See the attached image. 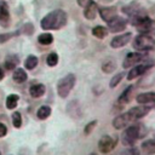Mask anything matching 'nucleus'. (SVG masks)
<instances>
[{
  "label": "nucleus",
  "instance_id": "nucleus-1",
  "mask_svg": "<svg viewBox=\"0 0 155 155\" xmlns=\"http://www.w3.org/2000/svg\"><path fill=\"white\" fill-rule=\"evenodd\" d=\"M150 109H151V107H147V105L131 108V109L127 110L126 113H124V114H121V115L114 117V120H113V126H114L116 130L124 128V127H126L128 124H131V122H133V121H136V120H138V119L145 116V115L150 111Z\"/></svg>",
  "mask_w": 155,
  "mask_h": 155
},
{
  "label": "nucleus",
  "instance_id": "nucleus-2",
  "mask_svg": "<svg viewBox=\"0 0 155 155\" xmlns=\"http://www.w3.org/2000/svg\"><path fill=\"white\" fill-rule=\"evenodd\" d=\"M67 23V13L63 10H56L50 13H47L42 19H41V28L45 30H51V29H61L64 27Z\"/></svg>",
  "mask_w": 155,
  "mask_h": 155
},
{
  "label": "nucleus",
  "instance_id": "nucleus-3",
  "mask_svg": "<svg viewBox=\"0 0 155 155\" xmlns=\"http://www.w3.org/2000/svg\"><path fill=\"white\" fill-rule=\"evenodd\" d=\"M144 136V128L142 124L128 126L121 134V142L124 145H133V143Z\"/></svg>",
  "mask_w": 155,
  "mask_h": 155
},
{
  "label": "nucleus",
  "instance_id": "nucleus-4",
  "mask_svg": "<svg viewBox=\"0 0 155 155\" xmlns=\"http://www.w3.org/2000/svg\"><path fill=\"white\" fill-rule=\"evenodd\" d=\"M154 45H155V31L154 30L151 31V29L144 34L138 35L133 41V47L139 51L150 50L154 47Z\"/></svg>",
  "mask_w": 155,
  "mask_h": 155
},
{
  "label": "nucleus",
  "instance_id": "nucleus-5",
  "mask_svg": "<svg viewBox=\"0 0 155 155\" xmlns=\"http://www.w3.org/2000/svg\"><path fill=\"white\" fill-rule=\"evenodd\" d=\"M75 85V75L74 74H68L64 78H62L58 84H57V93L61 98H67L68 94L70 93L71 88Z\"/></svg>",
  "mask_w": 155,
  "mask_h": 155
},
{
  "label": "nucleus",
  "instance_id": "nucleus-6",
  "mask_svg": "<svg viewBox=\"0 0 155 155\" xmlns=\"http://www.w3.org/2000/svg\"><path fill=\"white\" fill-rule=\"evenodd\" d=\"M116 143H117V138H113L110 136H103L98 142V150L102 154H108L115 148Z\"/></svg>",
  "mask_w": 155,
  "mask_h": 155
},
{
  "label": "nucleus",
  "instance_id": "nucleus-7",
  "mask_svg": "<svg viewBox=\"0 0 155 155\" xmlns=\"http://www.w3.org/2000/svg\"><path fill=\"white\" fill-rule=\"evenodd\" d=\"M133 88H134V86H130V87H127V88H126V90L120 94V97H119V98H117V101L115 102V107H116L117 109H121L124 105L128 104V103L132 101Z\"/></svg>",
  "mask_w": 155,
  "mask_h": 155
},
{
  "label": "nucleus",
  "instance_id": "nucleus-8",
  "mask_svg": "<svg viewBox=\"0 0 155 155\" xmlns=\"http://www.w3.org/2000/svg\"><path fill=\"white\" fill-rule=\"evenodd\" d=\"M108 27H109L110 31L117 33V31H121V30H124L126 28V21L122 17L115 16L110 21H108Z\"/></svg>",
  "mask_w": 155,
  "mask_h": 155
},
{
  "label": "nucleus",
  "instance_id": "nucleus-9",
  "mask_svg": "<svg viewBox=\"0 0 155 155\" xmlns=\"http://www.w3.org/2000/svg\"><path fill=\"white\" fill-rule=\"evenodd\" d=\"M142 59H143V54L142 53H139V52H131V53H128L126 56V58H125V61L122 63V67L125 69H127L130 67H133L136 63L140 62Z\"/></svg>",
  "mask_w": 155,
  "mask_h": 155
},
{
  "label": "nucleus",
  "instance_id": "nucleus-10",
  "mask_svg": "<svg viewBox=\"0 0 155 155\" xmlns=\"http://www.w3.org/2000/svg\"><path fill=\"white\" fill-rule=\"evenodd\" d=\"M131 39H132V34H131V33H126V34H122V35H117V36H115V38L111 40L110 46L114 47V48L122 47V46H125Z\"/></svg>",
  "mask_w": 155,
  "mask_h": 155
},
{
  "label": "nucleus",
  "instance_id": "nucleus-11",
  "mask_svg": "<svg viewBox=\"0 0 155 155\" xmlns=\"http://www.w3.org/2000/svg\"><path fill=\"white\" fill-rule=\"evenodd\" d=\"M96 15H97V4H96L94 1H92V0H90V1L86 4V6H85L84 16H85V18H87V19H94Z\"/></svg>",
  "mask_w": 155,
  "mask_h": 155
},
{
  "label": "nucleus",
  "instance_id": "nucleus-12",
  "mask_svg": "<svg viewBox=\"0 0 155 155\" xmlns=\"http://www.w3.org/2000/svg\"><path fill=\"white\" fill-rule=\"evenodd\" d=\"M136 101L139 104H149V103H155V92H144L139 93L136 97Z\"/></svg>",
  "mask_w": 155,
  "mask_h": 155
},
{
  "label": "nucleus",
  "instance_id": "nucleus-13",
  "mask_svg": "<svg viewBox=\"0 0 155 155\" xmlns=\"http://www.w3.org/2000/svg\"><path fill=\"white\" fill-rule=\"evenodd\" d=\"M10 21V12H8V6L5 1H0V23L7 24Z\"/></svg>",
  "mask_w": 155,
  "mask_h": 155
},
{
  "label": "nucleus",
  "instance_id": "nucleus-14",
  "mask_svg": "<svg viewBox=\"0 0 155 155\" xmlns=\"http://www.w3.org/2000/svg\"><path fill=\"white\" fill-rule=\"evenodd\" d=\"M148 68H149L148 65H136V67H133V68L130 70V73L127 74V79H128V80H133V79L140 76L143 73L147 71Z\"/></svg>",
  "mask_w": 155,
  "mask_h": 155
},
{
  "label": "nucleus",
  "instance_id": "nucleus-15",
  "mask_svg": "<svg viewBox=\"0 0 155 155\" xmlns=\"http://www.w3.org/2000/svg\"><path fill=\"white\" fill-rule=\"evenodd\" d=\"M142 151L145 155H154L155 154V140L147 139L142 143Z\"/></svg>",
  "mask_w": 155,
  "mask_h": 155
},
{
  "label": "nucleus",
  "instance_id": "nucleus-16",
  "mask_svg": "<svg viewBox=\"0 0 155 155\" xmlns=\"http://www.w3.org/2000/svg\"><path fill=\"white\" fill-rule=\"evenodd\" d=\"M99 13H101V17L105 21V22H108V21H110L113 17H115V16H117L116 15V7H104V8H102L101 11H99Z\"/></svg>",
  "mask_w": 155,
  "mask_h": 155
},
{
  "label": "nucleus",
  "instance_id": "nucleus-17",
  "mask_svg": "<svg viewBox=\"0 0 155 155\" xmlns=\"http://www.w3.org/2000/svg\"><path fill=\"white\" fill-rule=\"evenodd\" d=\"M29 93L31 97L34 98H39L41 97L44 93H45V86L42 84H35V85H31L30 88H29Z\"/></svg>",
  "mask_w": 155,
  "mask_h": 155
},
{
  "label": "nucleus",
  "instance_id": "nucleus-18",
  "mask_svg": "<svg viewBox=\"0 0 155 155\" xmlns=\"http://www.w3.org/2000/svg\"><path fill=\"white\" fill-rule=\"evenodd\" d=\"M12 78H13V81H15V82H17V84H23L24 81H27L28 75H27V73L24 71V69L17 68V69L13 71Z\"/></svg>",
  "mask_w": 155,
  "mask_h": 155
},
{
  "label": "nucleus",
  "instance_id": "nucleus-19",
  "mask_svg": "<svg viewBox=\"0 0 155 155\" xmlns=\"http://www.w3.org/2000/svg\"><path fill=\"white\" fill-rule=\"evenodd\" d=\"M18 63H19L18 57L15 56V54H10V56L5 59L4 65H5V69H7V70H12V69H15V68L17 67Z\"/></svg>",
  "mask_w": 155,
  "mask_h": 155
},
{
  "label": "nucleus",
  "instance_id": "nucleus-20",
  "mask_svg": "<svg viewBox=\"0 0 155 155\" xmlns=\"http://www.w3.org/2000/svg\"><path fill=\"white\" fill-rule=\"evenodd\" d=\"M51 115V108L48 105H42L39 108L38 113H36V116L40 119V120H45L47 119L48 116Z\"/></svg>",
  "mask_w": 155,
  "mask_h": 155
},
{
  "label": "nucleus",
  "instance_id": "nucleus-21",
  "mask_svg": "<svg viewBox=\"0 0 155 155\" xmlns=\"http://www.w3.org/2000/svg\"><path fill=\"white\" fill-rule=\"evenodd\" d=\"M92 34H93V36H96V38H98V39H103V38L107 36L108 30H107L105 27L97 25V27H94V28L92 29Z\"/></svg>",
  "mask_w": 155,
  "mask_h": 155
},
{
  "label": "nucleus",
  "instance_id": "nucleus-22",
  "mask_svg": "<svg viewBox=\"0 0 155 155\" xmlns=\"http://www.w3.org/2000/svg\"><path fill=\"white\" fill-rule=\"evenodd\" d=\"M38 41H39L41 45H50V44H52V41H53V36H52V34H50V33H42V34L39 35Z\"/></svg>",
  "mask_w": 155,
  "mask_h": 155
},
{
  "label": "nucleus",
  "instance_id": "nucleus-23",
  "mask_svg": "<svg viewBox=\"0 0 155 155\" xmlns=\"http://www.w3.org/2000/svg\"><path fill=\"white\" fill-rule=\"evenodd\" d=\"M18 99H19L18 94H10L6 98V107H7V109H15L17 107Z\"/></svg>",
  "mask_w": 155,
  "mask_h": 155
},
{
  "label": "nucleus",
  "instance_id": "nucleus-24",
  "mask_svg": "<svg viewBox=\"0 0 155 155\" xmlns=\"http://www.w3.org/2000/svg\"><path fill=\"white\" fill-rule=\"evenodd\" d=\"M24 65H25L27 69H34V68L38 65V58H36L35 56H33V54L28 56L27 59H25Z\"/></svg>",
  "mask_w": 155,
  "mask_h": 155
},
{
  "label": "nucleus",
  "instance_id": "nucleus-25",
  "mask_svg": "<svg viewBox=\"0 0 155 155\" xmlns=\"http://www.w3.org/2000/svg\"><path fill=\"white\" fill-rule=\"evenodd\" d=\"M115 68H116V64H115V62H114V61H111V59H108V61H107V62H104V63H103V65H102V70H103L104 73H107V74L111 73Z\"/></svg>",
  "mask_w": 155,
  "mask_h": 155
},
{
  "label": "nucleus",
  "instance_id": "nucleus-26",
  "mask_svg": "<svg viewBox=\"0 0 155 155\" xmlns=\"http://www.w3.org/2000/svg\"><path fill=\"white\" fill-rule=\"evenodd\" d=\"M46 63H47V65H50V67H54V65L58 63V54L54 53V52L50 53V54L47 56V58H46Z\"/></svg>",
  "mask_w": 155,
  "mask_h": 155
},
{
  "label": "nucleus",
  "instance_id": "nucleus-27",
  "mask_svg": "<svg viewBox=\"0 0 155 155\" xmlns=\"http://www.w3.org/2000/svg\"><path fill=\"white\" fill-rule=\"evenodd\" d=\"M12 124L16 128H19L22 126V116H21V113L18 111H15L12 114Z\"/></svg>",
  "mask_w": 155,
  "mask_h": 155
},
{
  "label": "nucleus",
  "instance_id": "nucleus-28",
  "mask_svg": "<svg viewBox=\"0 0 155 155\" xmlns=\"http://www.w3.org/2000/svg\"><path fill=\"white\" fill-rule=\"evenodd\" d=\"M125 76V73H119V74H116L111 80H110V84H109V86L113 88V87H115V86H117L119 84H120V81L122 80V78Z\"/></svg>",
  "mask_w": 155,
  "mask_h": 155
},
{
  "label": "nucleus",
  "instance_id": "nucleus-29",
  "mask_svg": "<svg viewBox=\"0 0 155 155\" xmlns=\"http://www.w3.org/2000/svg\"><path fill=\"white\" fill-rule=\"evenodd\" d=\"M97 125V120H92L91 122H88L86 126H85V130H84V133L85 134H90L92 132V130L94 128V126Z\"/></svg>",
  "mask_w": 155,
  "mask_h": 155
},
{
  "label": "nucleus",
  "instance_id": "nucleus-30",
  "mask_svg": "<svg viewBox=\"0 0 155 155\" xmlns=\"http://www.w3.org/2000/svg\"><path fill=\"white\" fill-rule=\"evenodd\" d=\"M121 155H139V150L137 148H128L121 153Z\"/></svg>",
  "mask_w": 155,
  "mask_h": 155
},
{
  "label": "nucleus",
  "instance_id": "nucleus-31",
  "mask_svg": "<svg viewBox=\"0 0 155 155\" xmlns=\"http://www.w3.org/2000/svg\"><path fill=\"white\" fill-rule=\"evenodd\" d=\"M15 34H12V33H6V34H0V44H2V42H5V41H7L11 36H13Z\"/></svg>",
  "mask_w": 155,
  "mask_h": 155
},
{
  "label": "nucleus",
  "instance_id": "nucleus-32",
  "mask_svg": "<svg viewBox=\"0 0 155 155\" xmlns=\"http://www.w3.org/2000/svg\"><path fill=\"white\" fill-rule=\"evenodd\" d=\"M6 133H7V127H6V125H4V124L0 122V137H4Z\"/></svg>",
  "mask_w": 155,
  "mask_h": 155
},
{
  "label": "nucleus",
  "instance_id": "nucleus-33",
  "mask_svg": "<svg viewBox=\"0 0 155 155\" xmlns=\"http://www.w3.org/2000/svg\"><path fill=\"white\" fill-rule=\"evenodd\" d=\"M88 1H90V0H78V4H79L80 6H84V7H85Z\"/></svg>",
  "mask_w": 155,
  "mask_h": 155
},
{
  "label": "nucleus",
  "instance_id": "nucleus-34",
  "mask_svg": "<svg viewBox=\"0 0 155 155\" xmlns=\"http://www.w3.org/2000/svg\"><path fill=\"white\" fill-rule=\"evenodd\" d=\"M4 78V70L0 68V81H1V79Z\"/></svg>",
  "mask_w": 155,
  "mask_h": 155
},
{
  "label": "nucleus",
  "instance_id": "nucleus-35",
  "mask_svg": "<svg viewBox=\"0 0 155 155\" xmlns=\"http://www.w3.org/2000/svg\"><path fill=\"white\" fill-rule=\"evenodd\" d=\"M91 155H96V154H93V153H92V154H91Z\"/></svg>",
  "mask_w": 155,
  "mask_h": 155
},
{
  "label": "nucleus",
  "instance_id": "nucleus-36",
  "mask_svg": "<svg viewBox=\"0 0 155 155\" xmlns=\"http://www.w3.org/2000/svg\"><path fill=\"white\" fill-rule=\"evenodd\" d=\"M0 155H1V154H0Z\"/></svg>",
  "mask_w": 155,
  "mask_h": 155
}]
</instances>
